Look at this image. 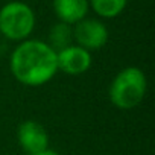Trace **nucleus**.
I'll return each instance as SVG.
<instances>
[{"instance_id": "nucleus-4", "label": "nucleus", "mask_w": 155, "mask_h": 155, "mask_svg": "<svg viewBox=\"0 0 155 155\" xmlns=\"http://www.w3.org/2000/svg\"><path fill=\"white\" fill-rule=\"evenodd\" d=\"M73 41L88 52L102 49L108 41V28L97 18H82L73 26Z\"/></svg>"}, {"instance_id": "nucleus-3", "label": "nucleus", "mask_w": 155, "mask_h": 155, "mask_svg": "<svg viewBox=\"0 0 155 155\" xmlns=\"http://www.w3.org/2000/svg\"><path fill=\"white\" fill-rule=\"evenodd\" d=\"M35 28V12L23 2L14 0L0 8V34L11 41H25Z\"/></svg>"}, {"instance_id": "nucleus-2", "label": "nucleus", "mask_w": 155, "mask_h": 155, "mask_svg": "<svg viewBox=\"0 0 155 155\" xmlns=\"http://www.w3.org/2000/svg\"><path fill=\"white\" fill-rule=\"evenodd\" d=\"M146 74L138 67H125L120 70L110 85V101L119 110H132L138 107L146 94Z\"/></svg>"}, {"instance_id": "nucleus-7", "label": "nucleus", "mask_w": 155, "mask_h": 155, "mask_svg": "<svg viewBox=\"0 0 155 155\" xmlns=\"http://www.w3.org/2000/svg\"><path fill=\"white\" fill-rule=\"evenodd\" d=\"M52 8L59 21L73 26L87 17L88 0H52Z\"/></svg>"}, {"instance_id": "nucleus-5", "label": "nucleus", "mask_w": 155, "mask_h": 155, "mask_svg": "<svg viewBox=\"0 0 155 155\" xmlns=\"http://www.w3.org/2000/svg\"><path fill=\"white\" fill-rule=\"evenodd\" d=\"M56 64H58V70H61L65 74H70V76L82 74L93 64L91 52L76 44H71L56 52Z\"/></svg>"}, {"instance_id": "nucleus-6", "label": "nucleus", "mask_w": 155, "mask_h": 155, "mask_svg": "<svg viewBox=\"0 0 155 155\" xmlns=\"http://www.w3.org/2000/svg\"><path fill=\"white\" fill-rule=\"evenodd\" d=\"M17 141L29 155L49 147V134L46 128L35 120H25L17 128Z\"/></svg>"}, {"instance_id": "nucleus-8", "label": "nucleus", "mask_w": 155, "mask_h": 155, "mask_svg": "<svg viewBox=\"0 0 155 155\" xmlns=\"http://www.w3.org/2000/svg\"><path fill=\"white\" fill-rule=\"evenodd\" d=\"M55 52H59L73 44V28L67 23L58 21L50 28L49 32V43Z\"/></svg>"}, {"instance_id": "nucleus-1", "label": "nucleus", "mask_w": 155, "mask_h": 155, "mask_svg": "<svg viewBox=\"0 0 155 155\" xmlns=\"http://www.w3.org/2000/svg\"><path fill=\"white\" fill-rule=\"evenodd\" d=\"M14 78L23 85L40 87L58 71L56 52L41 40H25L12 50L9 59Z\"/></svg>"}, {"instance_id": "nucleus-10", "label": "nucleus", "mask_w": 155, "mask_h": 155, "mask_svg": "<svg viewBox=\"0 0 155 155\" xmlns=\"http://www.w3.org/2000/svg\"><path fill=\"white\" fill-rule=\"evenodd\" d=\"M29 155H59V153L47 147V149H44V150H41V152H37V153H29Z\"/></svg>"}, {"instance_id": "nucleus-9", "label": "nucleus", "mask_w": 155, "mask_h": 155, "mask_svg": "<svg viewBox=\"0 0 155 155\" xmlns=\"http://www.w3.org/2000/svg\"><path fill=\"white\" fill-rule=\"evenodd\" d=\"M88 5L99 17L116 18L125 11L128 0H88Z\"/></svg>"}]
</instances>
